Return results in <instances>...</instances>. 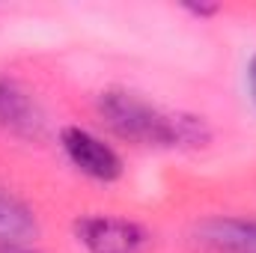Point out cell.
Listing matches in <instances>:
<instances>
[{"mask_svg": "<svg viewBox=\"0 0 256 253\" xmlns=\"http://www.w3.org/2000/svg\"><path fill=\"white\" fill-rule=\"evenodd\" d=\"M98 116L116 137L137 146H206L208 128L200 116L167 114L128 90H104L98 96Z\"/></svg>", "mask_w": 256, "mask_h": 253, "instance_id": "cell-1", "label": "cell"}, {"mask_svg": "<svg viewBox=\"0 0 256 253\" xmlns=\"http://www.w3.org/2000/svg\"><path fill=\"white\" fill-rule=\"evenodd\" d=\"M74 236L86 253H146L152 248L146 226L114 214H84L74 224Z\"/></svg>", "mask_w": 256, "mask_h": 253, "instance_id": "cell-2", "label": "cell"}, {"mask_svg": "<svg viewBox=\"0 0 256 253\" xmlns=\"http://www.w3.org/2000/svg\"><path fill=\"white\" fill-rule=\"evenodd\" d=\"M60 146H63L66 158L90 179L96 182H116L122 176V158L120 152L104 143L102 137H96L92 131L80 126H66L60 131Z\"/></svg>", "mask_w": 256, "mask_h": 253, "instance_id": "cell-3", "label": "cell"}, {"mask_svg": "<svg viewBox=\"0 0 256 253\" xmlns=\"http://www.w3.org/2000/svg\"><path fill=\"white\" fill-rule=\"evenodd\" d=\"M0 128L24 140H39L45 134V114L39 102L9 78H0Z\"/></svg>", "mask_w": 256, "mask_h": 253, "instance_id": "cell-4", "label": "cell"}, {"mask_svg": "<svg viewBox=\"0 0 256 253\" xmlns=\"http://www.w3.org/2000/svg\"><path fill=\"white\" fill-rule=\"evenodd\" d=\"M196 242L214 253H256V218H208L196 226Z\"/></svg>", "mask_w": 256, "mask_h": 253, "instance_id": "cell-5", "label": "cell"}, {"mask_svg": "<svg viewBox=\"0 0 256 253\" xmlns=\"http://www.w3.org/2000/svg\"><path fill=\"white\" fill-rule=\"evenodd\" d=\"M33 232H36L33 212L24 202H18L15 196L0 194V248L12 253V248L24 244Z\"/></svg>", "mask_w": 256, "mask_h": 253, "instance_id": "cell-6", "label": "cell"}, {"mask_svg": "<svg viewBox=\"0 0 256 253\" xmlns=\"http://www.w3.org/2000/svg\"><path fill=\"white\" fill-rule=\"evenodd\" d=\"M244 80H248V96H250V104L256 108V54L250 57V63H248V74H244Z\"/></svg>", "mask_w": 256, "mask_h": 253, "instance_id": "cell-7", "label": "cell"}, {"mask_svg": "<svg viewBox=\"0 0 256 253\" xmlns=\"http://www.w3.org/2000/svg\"><path fill=\"white\" fill-rule=\"evenodd\" d=\"M191 15H200V18H208V15H214L218 12V6H206V3H200V6H185Z\"/></svg>", "mask_w": 256, "mask_h": 253, "instance_id": "cell-8", "label": "cell"}, {"mask_svg": "<svg viewBox=\"0 0 256 253\" xmlns=\"http://www.w3.org/2000/svg\"><path fill=\"white\" fill-rule=\"evenodd\" d=\"M12 253H27V250H12Z\"/></svg>", "mask_w": 256, "mask_h": 253, "instance_id": "cell-9", "label": "cell"}]
</instances>
